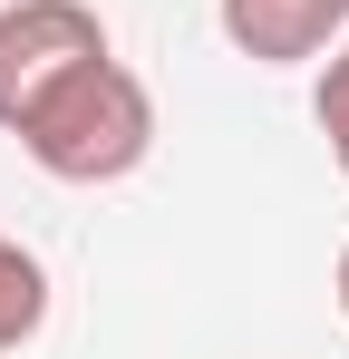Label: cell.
<instances>
[{"label": "cell", "instance_id": "cell-2", "mask_svg": "<svg viewBox=\"0 0 349 359\" xmlns=\"http://www.w3.org/2000/svg\"><path fill=\"white\" fill-rule=\"evenodd\" d=\"M107 59V20L88 0H0V136H20L58 78Z\"/></svg>", "mask_w": 349, "mask_h": 359}, {"label": "cell", "instance_id": "cell-4", "mask_svg": "<svg viewBox=\"0 0 349 359\" xmlns=\"http://www.w3.org/2000/svg\"><path fill=\"white\" fill-rule=\"evenodd\" d=\"M39 320H49V272H39V252L0 243V350L39 340Z\"/></svg>", "mask_w": 349, "mask_h": 359}, {"label": "cell", "instance_id": "cell-6", "mask_svg": "<svg viewBox=\"0 0 349 359\" xmlns=\"http://www.w3.org/2000/svg\"><path fill=\"white\" fill-rule=\"evenodd\" d=\"M340 320H349V243H340Z\"/></svg>", "mask_w": 349, "mask_h": 359}, {"label": "cell", "instance_id": "cell-3", "mask_svg": "<svg viewBox=\"0 0 349 359\" xmlns=\"http://www.w3.org/2000/svg\"><path fill=\"white\" fill-rule=\"evenodd\" d=\"M214 10H224V39L262 68L320 59L349 39V0H214Z\"/></svg>", "mask_w": 349, "mask_h": 359}, {"label": "cell", "instance_id": "cell-1", "mask_svg": "<svg viewBox=\"0 0 349 359\" xmlns=\"http://www.w3.org/2000/svg\"><path fill=\"white\" fill-rule=\"evenodd\" d=\"M20 146H29V165L58 175V184H116V175H136V165L156 156V97H146V78L107 49V59H88L78 78H58L49 97L29 107Z\"/></svg>", "mask_w": 349, "mask_h": 359}, {"label": "cell", "instance_id": "cell-5", "mask_svg": "<svg viewBox=\"0 0 349 359\" xmlns=\"http://www.w3.org/2000/svg\"><path fill=\"white\" fill-rule=\"evenodd\" d=\"M310 117H320V136H330V165L349 175V39L330 49V68H320V97H310Z\"/></svg>", "mask_w": 349, "mask_h": 359}]
</instances>
